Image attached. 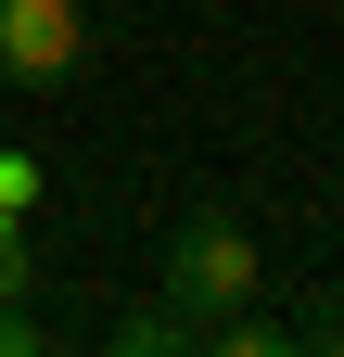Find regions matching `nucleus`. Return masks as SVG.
Masks as SVG:
<instances>
[{
	"mask_svg": "<svg viewBox=\"0 0 344 357\" xmlns=\"http://www.w3.org/2000/svg\"><path fill=\"white\" fill-rule=\"evenodd\" d=\"M0 217H38V153L0 141Z\"/></svg>",
	"mask_w": 344,
	"mask_h": 357,
	"instance_id": "4",
	"label": "nucleus"
},
{
	"mask_svg": "<svg viewBox=\"0 0 344 357\" xmlns=\"http://www.w3.org/2000/svg\"><path fill=\"white\" fill-rule=\"evenodd\" d=\"M90 64V13L77 0H0V77L13 89H64Z\"/></svg>",
	"mask_w": 344,
	"mask_h": 357,
	"instance_id": "2",
	"label": "nucleus"
},
{
	"mask_svg": "<svg viewBox=\"0 0 344 357\" xmlns=\"http://www.w3.org/2000/svg\"><path fill=\"white\" fill-rule=\"evenodd\" d=\"M38 268H26V217H0V294H26Z\"/></svg>",
	"mask_w": 344,
	"mask_h": 357,
	"instance_id": "5",
	"label": "nucleus"
},
{
	"mask_svg": "<svg viewBox=\"0 0 344 357\" xmlns=\"http://www.w3.org/2000/svg\"><path fill=\"white\" fill-rule=\"evenodd\" d=\"M38 344H52V332H38V319H26V306H13V294H0V357H38Z\"/></svg>",
	"mask_w": 344,
	"mask_h": 357,
	"instance_id": "6",
	"label": "nucleus"
},
{
	"mask_svg": "<svg viewBox=\"0 0 344 357\" xmlns=\"http://www.w3.org/2000/svg\"><path fill=\"white\" fill-rule=\"evenodd\" d=\"M191 332H204V319H179V306L153 294V306H127V319H115V357H191Z\"/></svg>",
	"mask_w": 344,
	"mask_h": 357,
	"instance_id": "3",
	"label": "nucleus"
},
{
	"mask_svg": "<svg viewBox=\"0 0 344 357\" xmlns=\"http://www.w3.org/2000/svg\"><path fill=\"white\" fill-rule=\"evenodd\" d=\"M293 344H344V294H331V306H319V319H306V332H293Z\"/></svg>",
	"mask_w": 344,
	"mask_h": 357,
	"instance_id": "7",
	"label": "nucleus"
},
{
	"mask_svg": "<svg viewBox=\"0 0 344 357\" xmlns=\"http://www.w3.org/2000/svg\"><path fill=\"white\" fill-rule=\"evenodd\" d=\"M153 294L179 306V319H217V306H255V230L217 204H191L179 230H166V268H153Z\"/></svg>",
	"mask_w": 344,
	"mask_h": 357,
	"instance_id": "1",
	"label": "nucleus"
}]
</instances>
